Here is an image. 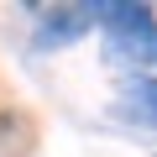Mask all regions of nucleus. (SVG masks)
Masks as SVG:
<instances>
[{"label": "nucleus", "instance_id": "f257e3e1", "mask_svg": "<svg viewBox=\"0 0 157 157\" xmlns=\"http://www.w3.org/2000/svg\"><path fill=\"white\" fill-rule=\"evenodd\" d=\"M105 63L141 78L152 63H157V21H121V26H105Z\"/></svg>", "mask_w": 157, "mask_h": 157}, {"label": "nucleus", "instance_id": "7ed1b4c3", "mask_svg": "<svg viewBox=\"0 0 157 157\" xmlns=\"http://www.w3.org/2000/svg\"><path fill=\"white\" fill-rule=\"evenodd\" d=\"M115 121H126V126H157V78H152V73L121 84V94H115Z\"/></svg>", "mask_w": 157, "mask_h": 157}, {"label": "nucleus", "instance_id": "39448f33", "mask_svg": "<svg viewBox=\"0 0 157 157\" xmlns=\"http://www.w3.org/2000/svg\"><path fill=\"white\" fill-rule=\"evenodd\" d=\"M152 157H157V152H152Z\"/></svg>", "mask_w": 157, "mask_h": 157}, {"label": "nucleus", "instance_id": "20e7f679", "mask_svg": "<svg viewBox=\"0 0 157 157\" xmlns=\"http://www.w3.org/2000/svg\"><path fill=\"white\" fill-rule=\"evenodd\" d=\"M26 141H32V126L16 110H0V157H21Z\"/></svg>", "mask_w": 157, "mask_h": 157}, {"label": "nucleus", "instance_id": "f03ea898", "mask_svg": "<svg viewBox=\"0 0 157 157\" xmlns=\"http://www.w3.org/2000/svg\"><path fill=\"white\" fill-rule=\"evenodd\" d=\"M94 26V11L89 6H52L42 11V26H37V47H63L73 37H84Z\"/></svg>", "mask_w": 157, "mask_h": 157}]
</instances>
